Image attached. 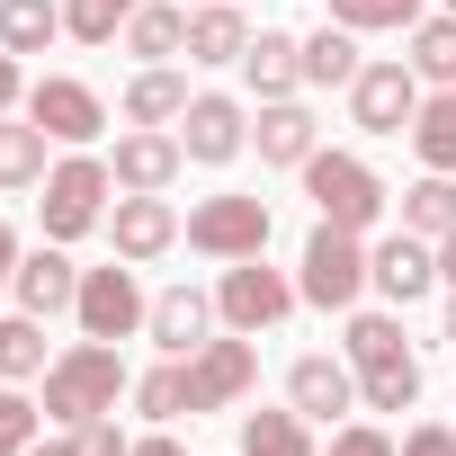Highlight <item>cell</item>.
I'll return each mask as SVG.
<instances>
[{"instance_id":"11","label":"cell","mask_w":456,"mask_h":456,"mask_svg":"<svg viewBox=\"0 0 456 456\" xmlns=\"http://www.w3.org/2000/svg\"><path fill=\"white\" fill-rule=\"evenodd\" d=\"M367 287L403 314V305H420L429 287H438V242H420V233H385L376 251H367Z\"/></svg>"},{"instance_id":"46","label":"cell","mask_w":456,"mask_h":456,"mask_svg":"<svg viewBox=\"0 0 456 456\" xmlns=\"http://www.w3.org/2000/svg\"><path fill=\"white\" fill-rule=\"evenodd\" d=\"M447 10H456V0H447Z\"/></svg>"},{"instance_id":"10","label":"cell","mask_w":456,"mask_h":456,"mask_svg":"<svg viewBox=\"0 0 456 456\" xmlns=\"http://www.w3.org/2000/svg\"><path fill=\"white\" fill-rule=\"evenodd\" d=\"M251 385H260V349H251V331L206 340V349L188 358V411H233Z\"/></svg>"},{"instance_id":"36","label":"cell","mask_w":456,"mask_h":456,"mask_svg":"<svg viewBox=\"0 0 456 456\" xmlns=\"http://www.w3.org/2000/svg\"><path fill=\"white\" fill-rule=\"evenodd\" d=\"M322 456H403V447H394V438H385V429H367V420H340V429H331V447H322Z\"/></svg>"},{"instance_id":"5","label":"cell","mask_w":456,"mask_h":456,"mask_svg":"<svg viewBox=\"0 0 456 456\" xmlns=\"http://www.w3.org/2000/svg\"><path fill=\"white\" fill-rule=\"evenodd\" d=\"M305 197H314L322 224H340V233H367V224L385 215V179L358 152H314L305 161Z\"/></svg>"},{"instance_id":"44","label":"cell","mask_w":456,"mask_h":456,"mask_svg":"<svg viewBox=\"0 0 456 456\" xmlns=\"http://www.w3.org/2000/svg\"><path fill=\"white\" fill-rule=\"evenodd\" d=\"M438 340H447V349H456V305H447V331H438Z\"/></svg>"},{"instance_id":"22","label":"cell","mask_w":456,"mask_h":456,"mask_svg":"<svg viewBox=\"0 0 456 456\" xmlns=\"http://www.w3.org/2000/svg\"><path fill=\"white\" fill-rule=\"evenodd\" d=\"M45 126L19 108V117H0V197H19V188H45Z\"/></svg>"},{"instance_id":"3","label":"cell","mask_w":456,"mask_h":456,"mask_svg":"<svg viewBox=\"0 0 456 456\" xmlns=\"http://www.w3.org/2000/svg\"><path fill=\"white\" fill-rule=\"evenodd\" d=\"M296 296L322 305V314H358V296H367V233H340V224L314 215V242H305Z\"/></svg>"},{"instance_id":"35","label":"cell","mask_w":456,"mask_h":456,"mask_svg":"<svg viewBox=\"0 0 456 456\" xmlns=\"http://www.w3.org/2000/svg\"><path fill=\"white\" fill-rule=\"evenodd\" d=\"M37 420H45V403H28L19 385H0V456H28L37 447Z\"/></svg>"},{"instance_id":"1","label":"cell","mask_w":456,"mask_h":456,"mask_svg":"<svg viewBox=\"0 0 456 456\" xmlns=\"http://www.w3.org/2000/svg\"><path fill=\"white\" fill-rule=\"evenodd\" d=\"M340 349H349V367H358V403H367V411H411V403H420V358H411V340H403V314H349Z\"/></svg>"},{"instance_id":"39","label":"cell","mask_w":456,"mask_h":456,"mask_svg":"<svg viewBox=\"0 0 456 456\" xmlns=\"http://www.w3.org/2000/svg\"><path fill=\"white\" fill-rule=\"evenodd\" d=\"M10 108H28V72H19V54H0V117Z\"/></svg>"},{"instance_id":"2","label":"cell","mask_w":456,"mask_h":456,"mask_svg":"<svg viewBox=\"0 0 456 456\" xmlns=\"http://www.w3.org/2000/svg\"><path fill=\"white\" fill-rule=\"evenodd\" d=\"M117 394H134V376H126L117 340H72V349L45 367V420H63V429H81V420L117 411Z\"/></svg>"},{"instance_id":"34","label":"cell","mask_w":456,"mask_h":456,"mask_svg":"<svg viewBox=\"0 0 456 456\" xmlns=\"http://www.w3.org/2000/svg\"><path fill=\"white\" fill-rule=\"evenodd\" d=\"M134 403H143L152 420H179V411H188V358H161L152 376H134Z\"/></svg>"},{"instance_id":"28","label":"cell","mask_w":456,"mask_h":456,"mask_svg":"<svg viewBox=\"0 0 456 456\" xmlns=\"http://www.w3.org/2000/svg\"><path fill=\"white\" fill-rule=\"evenodd\" d=\"M403 233H420V242H447L456 233V179L447 170H429L420 188H403Z\"/></svg>"},{"instance_id":"25","label":"cell","mask_w":456,"mask_h":456,"mask_svg":"<svg viewBox=\"0 0 456 456\" xmlns=\"http://www.w3.org/2000/svg\"><path fill=\"white\" fill-rule=\"evenodd\" d=\"M63 37V0H0V54H45Z\"/></svg>"},{"instance_id":"4","label":"cell","mask_w":456,"mask_h":456,"mask_svg":"<svg viewBox=\"0 0 456 456\" xmlns=\"http://www.w3.org/2000/svg\"><path fill=\"white\" fill-rule=\"evenodd\" d=\"M108 188H117L108 161L72 143V152L45 170V242H81L90 224H108Z\"/></svg>"},{"instance_id":"41","label":"cell","mask_w":456,"mask_h":456,"mask_svg":"<svg viewBox=\"0 0 456 456\" xmlns=\"http://www.w3.org/2000/svg\"><path fill=\"white\" fill-rule=\"evenodd\" d=\"M134 456H188V447H179L170 429H152V438H134Z\"/></svg>"},{"instance_id":"13","label":"cell","mask_w":456,"mask_h":456,"mask_svg":"<svg viewBox=\"0 0 456 456\" xmlns=\"http://www.w3.org/2000/svg\"><path fill=\"white\" fill-rule=\"evenodd\" d=\"M28 117H37L54 143H99V134H108L99 90H90V81H63V72H54V81H28Z\"/></svg>"},{"instance_id":"42","label":"cell","mask_w":456,"mask_h":456,"mask_svg":"<svg viewBox=\"0 0 456 456\" xmlns=\"http://www.w3.org/2000/svg\"><path fill=\"white\" fill-rule=\"evenodd\" d=\"M438 287H456V233L438 242Z\"/></svg>"},{"instance_id":"18","label":"cell","mask_w":456,"mask_h":456,"mask_svg":"<svg viewBox=\"0 0 456 456\" xmlns=\"http://www.w3.org/2000/svg\"><path fill=\"white\" fill-rule=\"evenodd\" d=\"M143 331L161 340V358H197V349L215 340V296H197V287H161Z\"/></svg>"},{"instance_id":"31","label":"cell","mask_w":456,"mask_h":456,"mask_svg":"<svg viewBox=\"0 0 456 456\" xmlns=\"http://www.w3.org/2000/svg\"><path fill=\"white\" fill-rule=\"evenodd\" d=\"M54 358H45V322L37 314H10L0 322V385H28V376H45Z\"/></svg>"},{"instance_id":"45","label":"cell","mask_w":456,"mask_h":456,"mask_svg":"<svg viewBox=\"0 0 456 456\" xmlns=\"http://www.w3.org/2000/svg\"><path fill=\"white\" fill-rule=\"evenodd\" d=\"M188 10H215V0H188Z\"/></svg>"},{"instance_id":"27","label":"cell","mask_w":456,"mask_h":456,"mask_svg":"<svg viewBox=\"0 0 456 456\" xmlns=\"http://www.w3.org/2000/svg\"><path fill=\"white\" fill-rule=\"evenodd\" d=\"M411 152H420V170H447V179H456V90H429V99H420Z\"/></svg>"},{"instance_id":"29","label":"cell","mask_w":456,"mask_h":456,"mask_svg":"<svg viewBox=\"0 0 456 456\" xmlns=\"http://www.w3.org/2000/svg\"><path fill=\"white\" fill-rule=\"evenodd\" d=\"M358 81V37L349 28H314L305 37V90H349Z\"/></svg>"},{"instance_id":"26","label":"cell","mask_w":456,"mask_h":456,"mask_svg":"<svg viewBox=\"0 0 456 456\" xmlns=\"http://www.w3.org/2000/svg\"><path fill=\"white\" fill-rule=\"evenodd\" d=\"M242 456H322V447H314L305 411L287 403V411H242Z\"/></svg>"},{"instance_id":"12","label":"cell","mask_w":456,"mask_h":456,"mask_svg":"<svg viewBox=\"0 0 456 456\" xmlns=\"http://www.w3.org/2000/svg\"><path fill=\"white\" fill-rule=\"evenodd\" d=\"M242 143H251V117H242V99H224V90H197V99H188V117H179V152H188V161L224 170Z\"/></svg>"},{"instance_id":"24","label":"cell","mask_w":456,"mask_h":456,"mask_svg":"<svg viewBox=\"0 0 456 456\" xmlns=\"http://www.w3.org/2000/svg\"><path fill=\"white\" fill-rule=\"evenodd\" d=\"M179 117H188V81L170 63H143L126 81V126H179Z\"/></svg>"},{"instance_id":"17","label":"cell","mask_w":456,"mask_h":456,"mask_svg":"<svg viewBox=\"0 0 456 456\" xmlns=\"http://www.w3.org/2000/svg\"><path fill=\"white\" fill-rule=\"evenodd\" d=\"M287 403L305 411V420H340V411H358V367L349 358H296L287 367Z\"/></svg>"},{"instance_id":"33","label":"cell","mask_w":456,"mask_h":456,"mask_svg":"<svg viewBox=\"0 0 456 456\" xmlns=\"http://www.w3.org/2000/svg\"><path fill=\"white\" fill-rule=\"evenodd\" d=\"M143 10V0H63V37H81V45H108V37H126V19Z\"/></svg>"},{"instance_id":"21","label":"cell","mask_w":456,"mask_h":456,"mask_svg":"<svg viewBox=\"0 0 456 456\" xmlns=\"http://www.w3.org/2000/svg\"><path fill=\"white\" fill-rule=\"evenodd\" d=\"M242 54H251V19H242V0L188 10V63H242Z\"/></svg>"},{"instance_id":"7","label":"cell","mask_w":456,"mask_h":456,"mask_svg":"<svg viewBox=\"0 0 456 456\" xmlns=\"http://www.w3.org/2000/svg\"><path fill=\"white\" fill-rule=\"evenodd\" d=\"M81 340H134L152 322V296L134 287V260H108V269H81V305H72Z\"/></svg>"},{"instance_id":"15","label":"cell","mask_w":456,"mask_h":456,"mask_svg":"<svg viewBox=\"0 0 456 456\" xmlns=\"http://www.w3.org/2000/svg\"><path fill=\"white\" fill-rule=\"evenodd\" d=\"M179 233H188V224H179L170 197H126V188H117V206H108V242H117V260L143 269V260H161Z\"/></svg>"},{"instance_id":"32","label":"cell","mask_w":456,"mask_h":456,"mask_svg":"<svg viewBox=\"0 0 456 456\" xmlns=\"http://www.w3.org/2000/svg\"><path fill=\"white\" fill-rule=\"evenodd\" d=\"M331 28H349V37H411L420 28V0H331Z\"/></svg>"},{"instance_id":"30","label":"cell","mask_w":456,"mask_h":456,"mask_svg":"<svg viewBox=\"0 0 456 456\" xmlns=\"http://www.w3.org/2000/svg\"><path fill=\"white\" fill-rule=\"evenodd\" d=\"M403 63H411V72H420L429 90H456V10H447V19H420V28H411V54H403Z\"/></svg>"},{"instance_id":"23","label":"cell","mask_w":456,"mask_h":456,"mask_svg":"<svg viewBox=\"0 0 456 456\" xmlns=\"http://www.w3.org/2000/svg\"><path fill=\"white\" fill-rule=\"evenodd\" d=\"M126 54H143V63L188 54V0H143V10L126 19Z\"/></svg>"},{"instance_id":"43","label":"cell","mask_w":456,"mask_h":456,"mask_svg":"<svg viewBox=\"0 0 456 456\" xmlns=\"http://www.w3.org/2000/svg\"><path fill=\"white\" fill-rule=\"evenodd\" d=\"M28 456H81V438H45V447H28Z\"/></svg>"},{"instance_id":"19","label":"cell","mask_w":456,"mask_h":456,"mask_svg":"<svg viewBox=\"0 0 456 456\" xmlns=\"http://www.w3.org/2000/svg\"><path fill=\"white\" fill-rule=\"evenodd\" d=\"M242 81L260 90V108H269V99H296V90H305V37L260 28V37H251V54H242Z\"/></svg>"},{"instance_id":"6","label":"cell","mask_w":456,"mask_h":456,"mask_svg":"<svg viewBox=\"0 0 456 456\" xmlns=\"http://www.w3.org/2000/svg\"><path fill=\"white\" fill-rule=\"evenodd\" d=\"M296 305H305V296H296L287 269H269V260H224V287H215V322H224V331H278Z\"/></svg>"},{"instance_id":"8","label":"cell","mask_w":456,"mask_h":456,"mask_svg":"<svg viewBox=\"0 0 456 456\" xmlns=\"http://www.w3.org/2000/svg\"><path fill=\"white\" fill-rule=\"evenodd\" d=\"M188 251L260 260L269 251V197H206V206H188Z\"/></svg>"},{"instance_id":"40","label":"cell","mask_w":456,"mask_h":456,"mask_svg":"<svg viewBox=\"0 0 456 456\" xmlns=\"http://www.w3.org/2000/svg\"><path fill=\"white\" fill-rule=\"evenodd\" d=\"M10 278H19V233H10V215H0V296H10Z\"/></svg>"},{"instance_id":"20","label":"cell","mask_w":456,"mask_h":456,"mask_svg":"<svg viewBox=\"0 0 456 456\" xmlns=\"http://www.w3.org/2000/svg\"><path fill=\"white\" fill-rule=\"evenodd\" d=\"M251 143H260V161L269 170H305L322 143H314V108L305 99H269L260 108V126H251Z\"/></svg>"},{"instance_id":"38","label":"cell","mask_w":456,"mask_h":456,"mask_svg":"<svg viewBox=\"0 0 456 456\" xmlns=\"http://www.w3.org/2000/svg\"><path fill=\"white\" fill-rule=\"evenodd\" d=\"M403 456H456V429H447V420H420V429L403 438Z\"/></svg>"},{"instance_id":"14","label":"cell","mask_w":456,"mask_h":456,"mask_svg":"<svg viewBox=\"0 0 456 456\" xmlns=\"http://www.w3.org/2000/svg\"><path fill=\"white\" fill-rule=\"evenodd\" d=\"M179 170H188V152H179V134H161V126H134V134H117V152H108V179H117L126 197H161Z\"/></svg>"},{"instance_id":"9","label":"cell","mask_w":456,"mask_h":456,"mask_svg":"<svg viewBox=\"0 0 456 456\" xmlns=\"http://www.w3.org/2000/svg\"><path fill=\"white\" fill-rule=\"evenodd\" d=\"M420 99H429V81L411 63H358V81H349V117L367 134H411Z\"/></svg>"},{"instance_id":"37","label":"cell","mask_w":456,"mask_h":456,"mask_svg":"<svg viewBox=\"0 0 456 456\" xmlns=\"http://www.w3.org/2000/svg\"><path fill=\"white\" fill-rule=\"evenodd\" d=\"M72 438H81V456H134V438L117 429V411H99V420H81Z\"/></svg>"},{"instance_id":"16","label":"cell","mask_w":456,"mask_h":456,"mask_svg":"<svg viewBox=\"0 0 456 456\" xmlns=\"http://www.w3.org/2000/svg\"><path fill=\"white\" fill-rule=\"evenodd\" d=\"M10 296H19V314L54 322V314H72V305H81V269L63 260V242H37V251H19V278H10Z\"/></svg>"}]
</instances>
